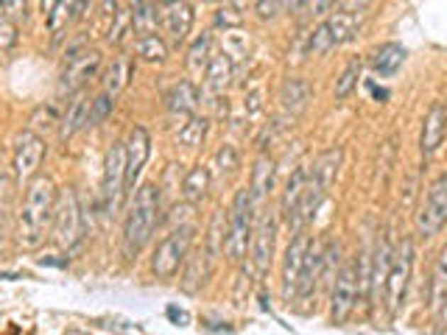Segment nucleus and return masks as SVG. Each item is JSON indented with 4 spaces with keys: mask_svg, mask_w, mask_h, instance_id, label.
<instances>
[{
    "mask_svg": "<svg viewBox=\"0 0 447 335\" xmlns=\"http://www.w3.org/2000/svg\"><path fill=\"white\" fill-rule=\"evenodd\" d=\"M126 31H132V8H121V11L115 14V23L109 25L106 42H109V45H121V40H123Z\"/></svg>",
    "mask_w": 447,
    "mask_h": 335,
    "instance_id": "37",
    "label": "nucleus"
},
{
    "mask_svg": "<svg viewBox=\"0 0 447 335\" xmlns=\"http://www.w3.org/2000/svg\"><path fill=\"white\" fill-rule=\"evenodd\" d=\"M402 62H405V48L397 45V42H386L383 48L375 50L372 67H375V73H377V76L389 79V76H394V73L400 70Z\"/></svg>",
    "mask_w": 447,
    "mask_h": 335,
    "instance_id": "28",
    "label": "nucleus"
},
{
    "mask_svg": "<svg viewBox=\"0 0 447 335\" xmlns=\"http://www.w3.org/2000/svg\"><path fill=\"white\" fill-rule=\"evenodd\" d=\"M216 168H219V176H221V179H229V176L235 174V168H238V154H235L232 145L219 148V154H216Z\"/></svg>",
    "mask_w": 447,
    "mask_h": 335,
    "instance_id": "39",
    "label": "nucleus"
},
{
    "mask_svg": "<svg viewBox=\"0 0 447 335\" xmlns=\"http://www.w3.org/2000/svg\"><path fill=\"white\" fill-rule=\"evenodd\" d=\"M255 8L260 11V17H271L274 8H285V3H255Z\"/></svg>",
    "mask_w": 447,
    "mask_h": 335,
    "instance_id": "44",
    "label": "nucleus"
},
{
    "mask_svg": "<svg viewBox=\"0 0 447 335\" xmlns=\"http://www.w3.org/2000/svg\"><path fill=\"white\" fill-rule=\"evenodd\" d=\"M98 67H101V53L95 48H84L79 50V53H70L67 64H65V73L59 79V96L79 93L89 79L98 73Z\"/></svg>",
    "mask_w": 447,
    "mask_h": 335,
    "instance_id": "11",
    "label": "nucleus"
},
{
    "mask_svg": "<svg viewBox=\"0 0 447 335\" xmlns=\"http://www.w3.org/2000/svg\"><path fill=\"white\" fill-rule=\"evenodd\" d=\"M89 106H92V101H89L84 93H79V96L67 103V112H65L62 120H59V140H70L79 129L87 126Z\"/></svg>",
    "mask_w": 447,
    "mask_h": 335,
    "instance_id": "22",
    "label": "nucleus"
},
{
    "mask_svg": "<svg viewBox=\"0 0 447 335\" xmlns=\"http://www.w3.org/2000/svg\"><path fill=\"white\" fill-rule=\"evenodd\" d=\"M372 93H375L377 101H386V98H389V90H377V87H372Z\"/></svg>",
    "mask_w": 447,
    "mask_h": 335,
    "instance_id": "45",
    "label": "nucleus"
},
{
    "mask_svg": "<svg viewBox=\"0 0 447 335\" xmlns=\"http://www.w3.org/2000/svg\"><path fill=\"white\" fill-rule=\"evenodd\" d=\"M311 103V87L305 79H285L282 90H280V109L285 118H297L308 109Z\"/></svg>",
    "mask_w": 447,
    "mask_h": 335,
    "instance_id": "20",
    "label": "nucleus"
},
{
    "mask_svg": "<svg viewBox=\"0 0 447 335\" xmlns=\"http://www.w3.org/2000/svg\"><path fill=\"white\" fill-rule=\"evenodd\" d=\"M274 240H277V218L274 212H263L255 232H252V263H255V271L258 277H263L271 266V257H274Z\"/></svg>",
    "mask_w": 447,
    "mask_h": 335,
    "instance_id": "16",
    "label": "nucleus"
},
{
    "mask_svg": "<svg viewBox=\"0 0 447 335\" xmlns=\"http://www.w3.org/2000/svg\"><path fill=\"white\" fill-rule=\"evenodd\" d=\"M193 235H196V227L187 224V227H177L168 238L160 240V246L154 249V257H151V271L157 277H162V280L174 277L179 271V266L187 260Z\"/></svg>",
    "mask_w": 447,
    "mask_h": 335,
    "instance_id": "6",
    "label": "nucleus"
},
{
    "mask_svg": "<svg viewBox=\"0 0 447 335\" xmlns=\"http://www.w3.org/2000/svg\"><path fill=\"white\" fill-rule=\"evenodd\" d=\"M447 137V106L442 101H434L431 103V109H428V115H425V123H422V154L425 157H431L442 140Z\"/></svg>",
    "mask_w": 447,
    "mask_h": 335,
    "instance_id": "18",
    "label": "nucleus"
},
{
    "mask_svg": "<svg viewBox=\"0 0 447 335\" xmlns=\"http://www.w3.org/2000/svg\"><path fill=\"white\" fill-rule=\"evenodd\" d=\"M338 162H341V151H336V148L319 154V159L313 162V171H311V176H308V188L302 193V201H299L294 218L288 221V227H291L297 235H299V229H302L308 221H313V215H316V210L321 207L327 191L333 188L336 174H338Z\"/></svg>",
    "mask_w": 447,
    "mask_h": 335,
    "instance_id": "2",
    "label": "nucleus"
},
{
    "mask_svg": "<svg viewBox=\"0 0 447 335\" xmlns=\"http://www.w3.org/2000/svg\"><path fill=\"white\" fill-rule=\"evenodd\" d=\"M53 215H56V188L48 176H37L26 191L23 212L17 221V243L23 249H37L53 224Z\"/></svg>",
    "mask_w": 447,
    "mask_h": 335,
    "instance_id": "1",
    "label": "nucleus"
},
{
    "mask_svg": "<svg viewBox=\"0 0 447 335\" xmlns=\"http://www.w3.org/2000/svg\"><path fill=\"white\" fill-rule=\"evenodd\" d=\"M168 319H171L174 324H179V327L190 324V313H187V310H182V307H177V305H171V307H168Z\"/></svg>",
    "mask_w": 447,
    "mask_h": 335,
    "instance_id": "43",
    "label": "nucleus"
},
{
    "mask_svg": "<svg viewBox=\"0 0 447 335\" xmlns=\"http://www.w3.org/2000/svg\"><path fill=\"white\" fill-rule=\"evenodd\" d=\"M241 20H243V14L235 6H221L219 14H216V23L224 25V28H235V25H241Z\"/></svg>",
    "mask_w": 447,
    "mask_h": 335,
    "instance_id": "42",
    "label": "nucleus"
},
{
    "mask_svg": "<svg viewBox=\"0 0 447 335\" xmlns=\"http://www.w3.org/2000/svg\"><path fill=\"white\" fill-rule=\"evenodd\" d=\"M134 50L137 56H143L145 62H165L168 59V42L160 34H148V37H137L134 40Z\"/></svg>",
    "mask_w": 447,
    "mask_h": 335,
    "instance_id": "33",
    "label": "nucleus"
},
{
    "mask_svg": "<svg viewBox=\"0 0 447 335\" xmlns=\"http://www.w3.org/2000/svg\"><path fill=\"white\" fill-rule=\"evenodd\" d=\"M411 263H414V249H411V240L405 238L394 249V263H392V271H389V280H386V290H383L392 316L400 313L402 302H405V290H408V280H411Z\"/></svg>",
    "mask_w": 447,
    "mask_h": 335,
    "instance_id": "10",
    "label": "nucleus"
},
{
    "mask_svg": "<svg viewBox=\"0 0 447 335\" xmlns=\"http://www.w3.org/2000/svg\"><path fill=\"white\" fill-rule=\"evenodd\" d=\"M252 195L249 191H238L232 198V207H229V215H226V238H224V251L232 263L243 260L246 257V249L252 246Z\"/></svg>",
    "mask_w": 447,
    "mask_h": 335,
    "instance_id": "4",
    "label": "nucleus"
},
{
    "mask_svg": "<svg viewBox=\"0 0 447 335\" xmlns=\"http://www.w3.org/2000/svg\"><path fill=\"white\" fill-rule=\"evenodd\" d=\"M165 106H168L171 115H187V118H193V112L199 106V93H196L193 81H177L168 90V96H165Z\"/></svg>",
    "mask_w": 447,
    "mask_h": 335,
    "instance_id": "25",
    "label": "nucleus"
},
{
    "mask_svg": "<svg viewBox=\"0 0 447 335\" xmlns=\"http://www.w3.org/2000/svg\"><path fill=\"white\" fill-rule=\"evenodd\" d=\"M134 73V62L132 56H118L115 62H112V67L106 70V76H104V96L109 98H118L126 87H129V79H132Z\"/></svg>",
    "mask_w": 447,
    "mask_h": 335,
    "instance_id": "24",
    "label": "nucleus"
},
{
    "mask_svg": "<svg viewBox=\"0 0 447 335\" xmlns=\"http://www.w3.org/2000/svg\"><path fill=\"white\" fill-rule=\"evenodd\" d=\"M210 260H207V254L204 251H196L190 260H187V268H184V274H182V288L187 290V293H196L202 283L207 280V274H210Z\"/></svg>",
    "mask_w": 447,
    "mask_h": 335,
    "instance_id": "30",
    "label": "nucleus"
},
{
    "mask_svg": "<svg viewBox=\"0 0 447 335\" xmlns=\"http://www.w3.org/2000/svg\"><path fill=\"white\" fill-rule=\"evenodd\" d=\"M160 25L168 37V48H182L193 28V6L190 3H165L160 6Z\"/></svg>",
    "mask_w": 447,
    "mask_h": 335,
    "instance_id": "15",
    "label": "nucleus"
},
{
    "mask_svg": "<svg viewBox=\"0 0 447 335\" xmlns=\"http://www.w3.org/2000/svg\"><path fill=\"white\" fill-rule=\"evenodd\" d=\"M204 135H207V118H196V115H193V118L179 129L177 140H179V145L196 148V145H202Z\"/></svg>",
    "mask_w": 447,
    "mask_h": 335,
    "instance_id": "35",
    "label": "nucleus"
},
{
    "mask_svg": "<svg viewBox=\"0 0 447 335\" xmlns=\"http://www.w3.org/2000/svg\"><path fill=\"white\" fill-rule=\"evenodd\" d=\"M48 8L45 17H48V31L53 37H62L67 31V25L82 14V8H87V3H67V0H56V3H48L43 6Z\"/></svg>",
    "mask_w": 447,
    "mask_h": 335,
    "instance_id": "23",
    "label": "nucleus"
},
{
    "mask_svg": "<svg viewBox=\"0 0 447 335\" xmlns=\"http://www.w3.org/2000/svg\"><path fill=\"white\" fill-rule=\"evenodd\" d=\"M392 263H394V246H392V238L383 232L377 246H375V254H372V280H369L372 283V302H380V293L386 290Z\"/></svg>",
    "mask_w": 447,
    "mask_h": 335,
    "instance_id": "17",
    "label": "nucleus"
},
{
    "mask_svg": "<svg viewBox=\"0 0 447 335\" xmlns=\"http://www.w3.org/2000/svg\"><path fill=\"white\" fill-rule=\"evenodd\" d=\"M17 25L9 17H0V50H9L17 45Z\"/></svg>",
    "mask_w": 447,
    "mask_h": 335,
    "instance_id": "41",
    "label": "nucleus"
},
{
    "mask_svg": "<svg viewBox=\"0 0 447 335\" xmlns=\"http://www.w3.org/2000/svg\"><path fill=\"white\" fill-rule=\"evenodd\" d=\"M207 188H210V168L196 165V168H190V174L182 182V195H184L187 204H196V201L204 198Z\"/></svg>",
    "mask_w": 447,
    "mask_h": 335,
    "instance_id": "31",
    "label": "nucleus"
},
{
    "mask_svg": "<svg viewBox=\"0 0 447 335\" xmlns=\"http://www.w3.org/2000/svg\"><path fill=\"white\" fill-rule=\"evenodd\" d=\"M84 238V218L79 207L76 191L65 188L62 195L56 198V215H53V240L62 249H73L79 240Z\"/></svg>",
    "mask_w": 447,
    "mask_h": 335,
    "instance_id": "7",
    "label": "nucleus"
},
{
    "mask_svg": "<svg viewBox=\"0 0 447 335\" xmlns=\"http://www.w3.org/2000/svg\"><path fill=\"white\" fill-rule=\"evenodd\" d=\"M160 224V191L154 185H143L134 193V201L126 215V227H123V251L126 257H134L154 235Z\"/></svg>",
    "mask_w": 447,
    "mask_h": 335,
    "instance_id": "3",
    "label": "nucleus"
},
{
    "mask_svg": "<svg viewBox=\"0 0 447 335\" xmlns=\"http://www.w3.org/2000/svg\"><path fill=\"white\" fill-rule=\"evenodd\" d=\"M112 109H115V98L104 96V93H101L98 98H92L87 126H95V123H101L104 118H109V115H112Z\"/></svg>",
    "mask_w": 447,
    "mask_h": 335,
    "instance_id": "38",
    "label": "nucleus"
},
{
    "mask_svg": "<svg viewBox=\"0 0 447 335\" xmlns=\"http://www.w3.org/2000/svg\"><path fill=\"white\" fill-rule=\"evenodd\" d=\"M358 28H360V14H355V11H338V14H333L330 20L319 23L313 28L311 40H308V53L311 56H321L327 50L338 48V45H344L347 40L355 37Z\"/></svg>",
    "mask_w": 447,
    "mask_h": 335,
    "instance_id": "5",
    "label": "nucleus"
},
{
    "mask_svg": "<svg viewBox=\"0 0 447 335\" xmlns=\"http://www.w3.org/2000/svg\"><path fill=\"white\" fill-rule=\"evenodd\" d=\"M447 221V174H442L431 188L416 212V235L434 238Z\"/></svg>",
    "mask_w": 447,
    "mask_h": 335,
    "instance_id": "9",
    "label": "nucleus"
},
{
    "mask_svg": "<svg viewBox=\"0 0 447 335\" xmlns=\"http://www.w3.org/2000/svg\"><path fill=\"white\" fill-rule=\"evenodd\" d=\"M360 67H363V62L360 59H353L350 64H347V70L341 73V79L336 81V87H333V93L336 98H347L353 93V87L358 84V76H360Z\"/></svg>",
    "mask_w": 447,
    "mask_h": 335,
    "instance_id": "36",
    "label": "nucleus"
},
{
    "mask_svg": "<svg viewBox=\"0 0 447 335\" xmlns=\"http://www.w3.org/2000/svg\"><path fill=\"white\" fill-rule=\"evenodd\" d=\"M232 73H235V62L226 56V53H216L213 59H210V64H207V70H204V87H207V93L216 98L224 96V90L229 87V81H232Z\"/></svg>",
    "mask_w": 447,
    "mask_h": 335,
    "instance_id": "21",
    "label": "nucleus"
},
{
    "mask_svg": "<svg viewBox=\"0 0 447 335\" xmlns=\"http://www.w3.org/2000/svg\"><path fill=\"white\" fill-rule=\"evenodd\" d=\"M132 8V34L137 37H148V34H157V25H160V6L157 3H134Z\"/></svg>",
    "mask_w": 447,
    "mask_h": 335,
    "instance_id": "27",
    "label": "nucleus"
},
{
    "mask_svg": "<svg viewBox=\"0 0 447 335\" xmlns=\"http://www.w3.org/2000/svg\"><path fill=\"white\" fill-rule=\"evenodd\" d=\"M45 159V143L43 137L31 129H26L17 143H14V179L23 185L26 179H31Z\"/></svg>",
    "mask_w": 447,
    "mask_h": 335,
    "instance_id": "14",
    "label": "nucleus"
},
{
    "mask_svg": "<svg viewBox=\"0 0 447 335\" xmlns=\"http://www.w3.org/2000/svg\"><path fill=\"white\" fill-rule=\"evenodd\" d=\"M271 185H274V159L263 154V157H258V162H255L252 188H249V195H252V204H255V207L268 195Z\"/></svg>",
    "mask_w": 447,
    "mask_h": 335,
    "instance_id": "26",
    "label": "nucleus"
},
{
    "mask_svg": "<svg viewBox=\"0 0 447 335\" xmlns=\"http://www.w3.org/2000/svg\"><path fill=\"white\" fill-rule=\"evenodd\" d=\"M210 50H213V34L204 31L202 37H196V42L190 45V53H187V67L193 76H204L207 64H210Z\"/></svg>",
    "mask_w": 447,
    "mask_h": 335,
    "instance_id": "32",
    "label": "nucleus"
},
{
    "mask_svg": "<svg viewBox=\"0 0 447 335\" xmlns=\"http://www.w3.org/2000/svg\"><path fill=\"white\" fill-rule=\"evenodd\" d=\"M311 246V238L305 232H299L297 238L291 240V246L285 249V260H282V299L285 302L297 299V290H299V280H302Z\"/></svg>",
    "mask_w": 447,
    "mask_h": 335,
    "instance_id": "12",
    "label": "nucleus"
},
{
    "mask_svg": "<svg viewBox=\"0 0 447 335\" xmlns=\"http://www.w3.org/2000/svg\"><path fill=\"white\" fill-rule=\"evenodd\" d=\"M439 319H442V322L447 324V296H445V302L439 305Z\"/></svg>",
    "mask_w": 447,
    "mask_h": 335,
    "instance_id": "46",
    "label": "nucleus"
},
{
    "mask_svg": "<svg viewBox=\"0 0 447 335\" xmlns=\"http://www.w3.org/2000/svg\"><path fill=\"white\" fill-rule=\"evenodd\" d=\"M355 302H358V263L350 260L338 271V277L333 283V296H330V316H333V322H347L350 313H353V307H355Z\"/></svg>",
    "mask_w": 447,
    "mask_h": 335,
    "instance_id": "13",
    "label": "nucleus"
},
{
    "mask_svg": "<svg viewBox=\"0 0 447 335\" xmlns=\"http://www.w3.org/2000/svg\"><path fill=\"white\" fill-rule=\"evenodd\" d=\"M151 154V137L143 126H134L129 140H126V188H134L145 159Z\"/></svg>",
    "mask_w": 447,
    "mask_h": 335,
    "instance_id": "19",
    "label": "nucleus"
},
{
    "mask_svg": "<svg viewBox=\"0 0 447 335\" xmlns=\"http://www.w3.org/2000/svg\"><path fill=\"white\" fill-rule=\"evenodd\" d=\"M123 188H126V143H115L106 151V162H104V188H101V198H104V212L115 215L123 198Z\"/></svg>",
    "mask_w": 447,
    "mask_h": 335,
    "instance_id": "8",
    "label": "nucleus"
},
{
    "mask_svg": "<svg viewBox=\"0 0 447 335\" xmlns=\"http://www.w3.org/2000/svg\"><path fill=\"white\" fill-rule=\"evenodd\" d=\"M9 198H11V176H9L3 154H0V227H3V221L9 215Z\"/></svg>",
    "mask_w": 447,
    "mask_h": 335,
    "instance_id": "40",
    "label": "nucleus"
},
{
    "mask_svg": "<svg viewBox=\"0 0 447 335\" xmlns=\"http://www.w3.org/2000/svg\"><path fill=\"white\" fill-rule=\"evenodd\" d=\"M305 188H308V171H305V168H297V171L291 174L288 185H285V193H282V215H285L288 221L294 218V212H297V207H299V201H302Z\"/></svg>",
    "mask_w": 447,
    "mask_h": 335,
    "instance_id": "29",
    "label": "nucleus"
},
{
    "mask_svg": "<svg viewBox=\"0 0 447 335\" xmlns=\"http://www.w3.org/2000/svg\"><path fill=\"white\" fill-rule=\"evenodd\" d=\"M447 296V246L442 249L436 266H434V274H431V305L439 307Z\"/></svg>",
    "mask_w": 447,
    "mask_h": 335,
    "instance_id": "34",
    "label": "nucleus"
}]
</instances>
